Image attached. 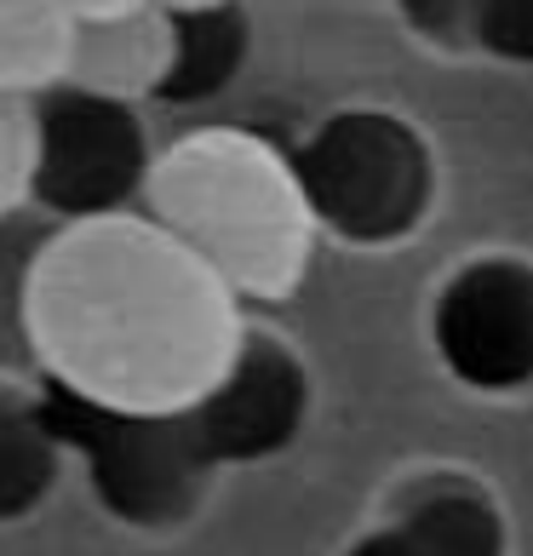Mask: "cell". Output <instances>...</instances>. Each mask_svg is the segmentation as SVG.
I'll return each mask as SVG.
<instances>
[{
	"instance_id": "15",
	"label": "cell",
	"mask_w": 533,
	"mask_h": 556,
	"mask_svg": "<svg viewBox=\"0 0 533 556\" xmlns=\"http://www.w3.org/2000/svg\"><path fill=\"white\" fill-rule=\"evenodd\" d=\"M402 29L430 52L465 58L470 52V24H477V0H391Z\"/></svg>"
},
{
	"instance_id": "1",
	"label": "cell",
	"mask_w": 533,
	"mask_h": 556,
	"mask_svg": "<svg viewBox=\"0 0 533 556\" xmlns=\"http://www.w3.org/2000/svg\"><path fill=\"white\" fill-rule=\"evenodd\" d=\"M17 311L40 379L115 414L195 407L248 333V304L143 207L58 224Z\"/></svg>"
},
{
	"instance_id": "17",
	"label": "cell",
	"mask_w": 533,
	"mask_h": 556,
	"mask_svg": "<svg viewBox=\"0 0 533 556\" xmlns=\"http://www.w3.org/2000/svg\"><path fill=\"white\" fill-rule=\"evenodd\" d=\"M75 24H92V17H115V12H132V7H150V0H58Z\"/></svg>"
},
{
	"instance_id": "9",
	"label": "cell",
	"mask_w": 533,
	"mask_h": 556,
	"mask_svg": "<svg viewBox=\"0 0 533 556\" xmlns=\"http://www.w3.org/2000/svg\"><path fill=\"white\" fill-rule=\"evenodd\" d=\"M384 517H396L407 533H419L430 556H505L510 522L494 500V488L465 470H419L407 477Z\"/></svg>"
},
{
	"instance_id": "13",
	"label": "cell",
	"mask_w": 533,
	"mask_h": 556,
	"mask_svg": "<svg viewBox=\"0 0 533 556\" xmlns=\"http://www.w3.org/2000/svg\"><path fill=\"white\" fill-rule=\"evenodd\" d=\"M35 155H40L35 98L0 92V218L35 201Z\"/></svg>"
},
{
	"instance_id": "2",
	"label": "cell",
	"mask_w": 533,
	"mask_h": 556,
	"mask_svg": "<svg viewBox=\"0 0 533 556\" xmlns=\"http://www.w3.org/2000/svg\"><path fill=\"white\" fill-rule=\"evenodd\" d=\"M143 213L178 236L241 304L299 293L316 253L293 155L248 127H195L155 150Z\"/></svg>"
},
{
	"instance_id": "8",
	"label": "cell",
	"mask_w": 533,
	"mask_h": 556,
	"mask_svg": "<svg viewBox=\"0 0 533 556\" xmlns=\"http://www.w3.org/2000/svg\"><path fill=\"white\" fill-rule=\"evenodd\" d=\"M173 12H161L155 0L115 17H92L75 24V52H69V80L64 87L104 98V104H138V98H161L173 75Z\"/></svg>"
},
{
	"instance_id": "14",
	"label": "cell",
	"mask_w": 533,
	"mask_h": 556,
	"mask_svg": "<svg viewBox=\"0 0 533 556\" xmlns=\"http://www.w3.org/2000/svg\"><path fill=\"white\" fill-rule=\"evenodd\" d=\"M470 52L510 70H533V0H477Z\"/></svg>"
},
{
	"instance_id": "18",
	"label": "cell",
	"mask_w": 533,
	"mask_h": 556,
	"mask_svg": "<svg viewBox=\"0 0 533 556\" xmlns=\"http://www.w3.org/2000/svg\"><path fill=\"white\" fill-rule=\"evenodd\" d=\"M161 12H207V7H230V0H155Z\"/></svg>"
},
{
	"instance_id": "3",
	"label": "cell",
	"mask_w": 533,
	"mask_h": 556,
	"mask_svg": "<svg viewBox=\"0 0 533 556\" xmlns=\"http://www.w3.org/2000/svg\"><path fill=\"white\" fill-rule=\"evenodd\" d=\"M316 236L384 253L424 230L436 207V150L396 110H339L293 150Z\"/></svg>"
},
{
	"instance_id": "12",
	"label": "cell",
	"mask_w": 533,
	"mask_h": 556,
	"mask_svg": "<svg viewBox=\"0 0 533 556\" xmlns=\"http://www.w3.org/2000/svg\"><path fill=\"white\" fill-rule=\"evenodd\" d=\"M178 47H173V75L161 98H207L236 75L241 52H248V24H241V0L230 7H207V12H173Z\"/></svg>"
},
{
	"instance_id": "5",
	"label": "cell",
	"mask_w": 533,
	"mask_h": 556,
	"mask_svg": "<svg viewBox=\"0 0 533 556\" xmlns=\"http://www.w3.org/2000/svg\"><path fill=\"white\" fill-rule=\"evenodd\" d=\"M430 362L465 396H533V258L470 253L436 281L424 304Z\"/></svg>"
},
{
	"instance_id": "16",
	"label": "cell",
	"mask_w": 533,
	"mask_h": 556,
	"mask_svg": "<svg viewBox=\"0 0 533 556\" xmlns=\"http://www.w3.org/2000/svg\"><path fill=\"white\" fill-rule=\"evenodd\" d=\"M344 556H430L419 533H407L396 517H379L373 528L361 533V540H351V551Z\"/></svg>"
},
{
	"instance_id": "11",
	"label": "cell",
	"mask_w": 533,
	"mask_h": 556,
	"mask_svg": "<svg viewBox=\"0 0 533 556\" xmlns=\"http://www.w3.org/2000/svg\"><path fill=\"white\" fill-rule=\"evenodd\" d=\"M75 17L58 0H0V92L47 98L69 80Z\"/></svg>"
},
{
	"instance_id": "7",
	"label": "cell",
	"mask_w": 533,
	"mask_h": 556,
	"mask_svg": "<svg viewBox=\"0 0 533 556\" xmlns=\"http://www.w3.org/2000/svg\"><path fill=\"white\" fill-rule=\"evenodd\" d=\"M40 155H35V201L58 207V218H104L143 207V178L155 150L132 127V104H104L75 87L35 98Z\"/></svg>"
},
{
	"instance_id": "6",
	"label": "cell",
	"mask_w": 533,
	"mask_h": 556,
	"mask_svg": "<svg viewBox=\"0 0 533 556\" xmlns=\"http://www.w3.org/2000/svg\"><path fill=\"white\" fill-rule=\"evenodd\" d=\"M310 407H316V384L299 344H287L264 321H248L230 367L195 407H183V419H190L201 453L224 477V470H241V465L281 459L304 437Z\"/></svg>"
},
{
	"instance_id": "10",
	"label": "cell",
	"mask_w": 533,
	"mask_h": 556,
	"mask_svg": "<svg viewBox=\"0 0 533 556\" xmlns=\"http://www.w3.org/2000/svg\"><path fill=\"white\" fill-rule=\"evenodd\" d=\"M69 453L40 407V384L24 390L0 379V528L35 517L52 500L58 477H64Z\"/></svg>"
},
{
	"instance_id": "4",
	"label": "cell",
	"mask_w": 533,
	"mask_h": 556,
	"mask_svg": "<svg viewBox=\"0 0 533 556\" xmlns=\"http://www.w3.org/2000/svg\"><path fill=\"white\" fill-rule=\"evenodd\" d=\"M40 407L64 453L87 470L98 510L138 533H173L201 517L218 465L201 453L183 414H115L40 379Z\"/></svg>"
}]
</instances>
